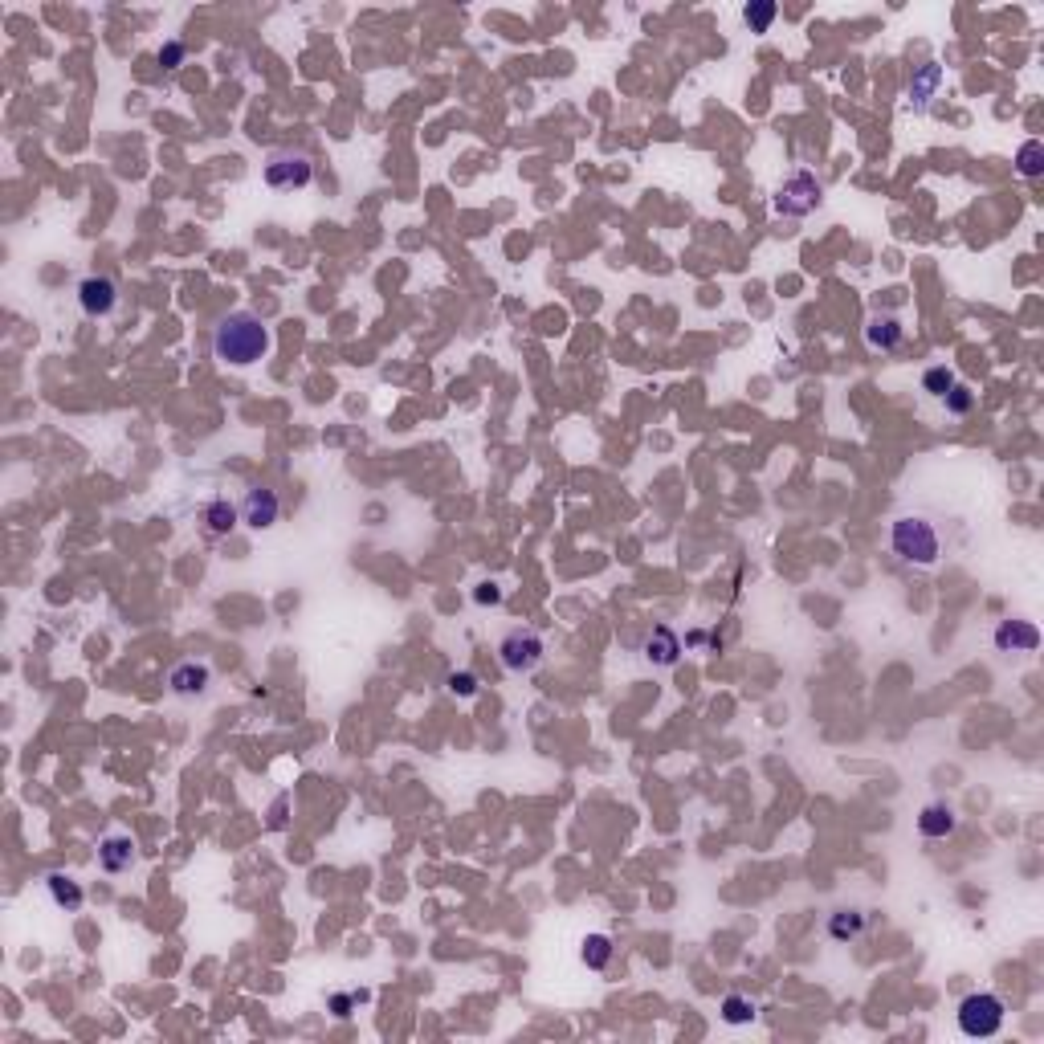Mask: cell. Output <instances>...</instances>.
Returning a JSON list of instances; mask_svg holds the SVG:
<instances>
[{
  "label": "cell",
  "instance_id": "26",
  "mask_svg": "<svg viewBox=\"0 0 1044 1044\" xmlns=\"http://www.w3.org/2000/svg\"><path fill=\"white\" fill-rule=\"evenodd\" d=\"M184 58H188V45H184L180 37H176V41H164V45H160V54H155V62H160L164 70H180Z\"/></svg>",
  "mask_w": 1044,
  "mask_h": 1044
},
{
  "label": "cell",
  "instance_id": "17",
  "mask_svg": "<svg viewBox=\"0 0 1044 1044\" xmlns=\"http://www.w3.org/2000/svg\"><path fill=\"white\" fill-rule=\"evenodd\" d=\"M906 339V327L894 315H877L865 323V347L869 351H898Z\"/></svg>",
  "mask_w": 1044,
  "mask_h": 1044
},
{
  "label": "cell",
  "instance_id": "21",
  "mask_svg": "<svg viewBox=\"0 0 1044 1044\" xmlns=\"http://www.w3.org/2000/svg\"><path fill=\"white\" fill-rule=\"evenodd\" d=\"M1016 172H1020L1024 180H1036V176L1044 172V143H1040V139H1028V143L1016 151Z\"/></svg>",
  "mask_w": 1044,
  "mask_h": 1044
},
{
  "label": "cell",
  "instance_id": "12",
  "mask_svg": "<svg viewBox=\"0 0 1044 1044\" xmlns=\"http://www.w3.org/2000/svg\"><path fill=\"white\" fill-rule=\"evenodd\" d=\"M943 82H947V74H943V66H938V62H926V66H918V70L910 74V82H906L910 107H914V111H926L930 102L938 98V90H943Z\"/></svg>",
  "mask_w": 1044,
  "mask_h": 1044
},
{
  "label": "cell",
  "instance_id": "8",
  "mask_svg": "<svg viewBox=\"0 0 1044 1044\" xmlns=\"http://www.w3.org/2000/svg\"><path fill=\"white\" fill-rule=\"evenodd\" d=\"M278 514H282V498H278L270 486L245 490V498H241V522H245L249 531H270L274 522H278Z\"/></svg>",
  "mask_w": 1044,
  "mask_h": 1044
},
{
  "label": "cell",
  "instance_id": "28",
  "mask_svg": "<svg viewBox=\"0 0 1044 1044\" xmlns=\"http://www.w3.org/2000/svg\"><path fill=\"white\" fill-rule=\"evenodd\" d=\"M474 604H482V608H494V604H502V588L498 584H478V592H474Z\"/></svg>",
  "mask_w": 1044,
  "mask_h": 1044
},
{
  "label": "cell",
  "instance_id": "13",
  "mask_svg": "<svg viewBox=\"0 0 1044 1044\" xmlns=\"http://www.w3.org/2000/svg\"><path fill=\"white\" fill-rule=\"evenodd\" d=\"M237 522H241V506H233L229 498H213L204 510H200V527H204V535L208 539H225V535H233L237 531Z\"/></svg>",
  "mask_w": 1044,
  "mask_h": 1044
},
{
  "label": "cell",
  "instance_id": "25",
  "mask_svg": "<svg viewBox=\"0 0 1044 1044\" xmlns=\"http://www.w3.org/2000/svg\"><path fill=\"white\" fill-rule=\"evenodd\" d=\"M943 404H947V412H951V416H967V412L975 408V392H971L967 384H955V388L943 396Z\"/></svg>",
  "mask_w": 1044,
  "mask_h": 1044
},
{
  "label": "cell",
  "instance_id": "9",
  "mask_svg": "<svg viewBox=\"0 0 1044 1044\" xmlns=\"http://www.w3.org/2000/svg\"><path fill=\"white\" fill-rule=\"evenodd\" d=\"M991 645L1000 653H1036L1040 649V629L1032 620H1000L996 633H991Z\"/></svg>",
  "mask_w": 1044,
  "mask_h": 1044
},
{
  "label": "cell",
  "instance_id": "30",
  "mask_svg": "<svg viewBox=\"0 0 1044 1044\" xmlns=\"http://www.w3.org/2000/svg\"><path fill=\"white\" fill-rule=\"evenodd\" d=\"M710 641H714V649H718V637H710L706 629H694V633H686L682 645H686V649H702V645H710Z\"/></svg>",
  "mask_w": 1044,
  "mask_h": 1044
},
{
  "label": "cell",
  "instance_id": "29",
  "mask_svg": "<svg viewBox=\"0 0 1044 1044\" xmlns=\"http://www.w3.org/2000/svg\"><path fill=\"white\" fill-rule=\"evenodd\" d=\"M286 808H290V796H278L274 808H270V828H274V832L286 828Z\"/></svg>",
  "mask_w": 1044,
  "mask_h": 1044
},
{
  "label": "cell",
  "instance_id": "15",
  "mask_svg": "<svg viewBox=\"0 0 1044 1044\" xmlns=\"http://www.w3.org/2000/svg\"><path fill=\"white\" fill-rule=\"evenodd\" d=\"M955 828H959V816H955V808L943 804V800H934V804H926V808L918 812V832H922L926 841H947Z\"/></svg>",
  "mask_w": 1044,
  "mask_h": 1044
},
{
  "label": "cell",
  "instance_id": "16",
  "mask_svg": "<svg viewBox=\"0 0 1044 1044\" xmlns=\"http://www.w3.org/2000/svg\"><path fill=\"white\" fill-rule=\"evenodd\" d=\"M98 865L107 873H127L135 865V841L115 832V837H102L98 841Z\"/></svg>",
  "mask_w": 1044,
  "mask_h": 1044
},
{
  "label": "cell",
  "instance_id": "23",
  "mask_svg": "<svg viewBox=\"0 0 1044 1044\" xmlns=\"http://www.w3.org/2000/svg\"><path fill=\"white\" fill-rule=\"evenodd\" d=\"M445 686H449V694H453V698H478V690H482V677H478L474 669H453V673L445 677Z\"/></svg>",
  "mask_w": 1044,
  "mask_h": 1044
},
{
  "label": "cell",
  "instance_id": "20",
  "mask_svg": "<svg viewBox=\"0 0 1044 1044\" xmlns=\"http://www.w3.org/2000/svg\"><path fill=\"white\" fill-rule=\"evenodd\" d=\"M722 1024H730V1028H747L755 1016H759V1008L743 996V991H730V996H722Z\"/></svg>",
  "mask_w": 1044,
  "mask_h": 1044
},
{
  "label": "cell",
  "instance_id": "4",
  "mask_svg": "<svg viewBox=\"0 0 1044 1044\" xmlns=\"http://www.w3.org/2000/svg\"><path fill=\"white\" fill-rule=\"evenodd\" d=\"M775 213L779 217H788V221H804V217H812L816 208L824 204V184L808 172V168H800V172H792L788 180H783L779 188H775Z\"/></svg>",
  "mask_w": 1044,
  "mask_h": 1044
},
{
  "label": "cell",
  "instance_id": "11",
  "mask_svg": "<svg viewBox=\"0 0 1044 1044\" xmlns=\"http://www.w3.org/2000/svg\"><path fill=\"white\" fill-rule=\"evenodd\" d=\"M208 686H213V665L208 661H180L168 673V690L176 698H200Z\"/></svg>",
  "mask_w": 1044,
  "mask_h": 1044
},
{
  "label": "cell",
  "instance_id": "5",
  "mask_svg": "<svg viewBox=\"0 0 1044 1044\" xmlns=\"http://www.w3.org/2000/svg\"><path fill=\"white\" fill-rule=\"evenodd\" d=\"M547 657V641L539 629H510L498 641V661L506 673H535Z\"/></svg>",
  "mask_w": 1044,
  "mask_h": 1044
},
{
  "label": "cell",
  "instance_id": "2",
  "mask_svg": "<svg viewBox=\"0 0 1044 1044\" xmlns=\"http://www.w3.org/2000/svg\"><path fill=\"white\" fill-rule=\"evenodd\" d=\"M890 547L910 567H934L938 555H943V539H938V531L930 527V518H922V514H906V518L894 522V527H890Z\"/></svg>",
  "mask_w": 1044,
  "mask_h": 1044
},
{
  "label": "cell",
  "instance_id": "18",
  "mask_svg": "<svg viewBox=\"0 0 1044 1044\" xmlns=\"http://www.w3.org/2000/svg\"><path fill=\"white\" fill-rule=\"evenodd\" d=\"M824 930H828L832 943H857L861 930H865V914L861 910H832Z\"/></svg>",
  "mask_w": 1044,
  "mask_h": 1044
},
{
  "label": "cell",
  "instance_id": "10",
  "mask_svg": "<svg viewBox=\"0 0 1044 1044\" xmlns=\"http://www.w3.org/2000/svg\"><path fill=\"white\" fill-rule=\"evenodd\" d=\"M641 653H645L649 665H657V669H673L677 661H682L686 645H682V637H677V633L669 629V624H657V629H649Z\"/></svg>",
  "mask_w": 1044,
  "mask_h": 1044
},
{
  "label": "cell",
  "instance_id": "7",
  "mask_svg": "<svg viewBox=\"0 0 1044 1044\" xmlns=\"http://www.w3.org/2000/svg\"><path fill=\"white\" fill-rule=\"evenodd\" d=\"M74 294H78V306L86 319H107L119 306V282L111 274H86Z\"/></svg>",
  "mask_w": 1044,
  "mask_h": 1044
},
{
  "label": "cell",
  "instance_id": "27",
  "mask_svg": "<svg viewBox=\"0 0 1044 1044\" xmlns=\"http://www.w3.org/2000/svg\"><path fill=\"white\" fill-rule=\"evenodd\" d=\"M359 1000H363V996H355V991H335V996H331V1012H335L339 1020H347Z\"/></svg>",
  "mask_w": 1044,
  "mask_h": 1044
},
{
  "label": "cell",
  "instance_id": "1",
  "mask_svg": "<svg viewBox=\"0 0 1044 1044\" xmlns=\"http://www.w3.org/2000/svg\"><path fill=\"white\" fill-rule=\"evenodd\" d=\"M270 343H274L270 327L261 323V315H253V310H233V315H225L213 331V355L221 363H229V368H249V363H257L270 351Z\"/></svg>",
  "mask_w": 1044,
  "mask_h": 1044
},
{
  "label": "cell",
  "instance_id": "6",
  "mask_svg": "<svg viewBox=\"0 0 1044 1044\" xmlns=\"http://www.w3.org/2000/svg\"><path fill=\"white\" fill-rule=\"evenodd\" d=\"M261 176H266V184L274 192H302V188H310V180H315V164H310L302 151H270Z\"/></svg>",
  "mask_w": 1044,
  "mask_h": 1044
},
{
  "label": "cell",
  "instance_id": "22",
  "mask_svg": "<svg viewBox=\"0 0 1044 1044\" xmlns=\"http://www.w3.org/2000/svg\"><path fill=\"white\" fill-rule=\"evenodd\" d=\"M775 17H779L775 0H751V5H743V21L751 33H767L775 25Z\"/></svg>",
  "mask_w": 1044,
  "mask_h": 1044
},
{
  "label": "cell",
  "instance_id": "24",
  "mask_svg": "<svg viewBox=\"0 0 1044 1044\" xmlns=\"http://www.w3.org/2000/svg\"><path fill=\"white\" fill-rule=\"evenodd\" d=\"M955 384H959V380H955V372H951V368H926V372H922V392H926V396H934V400H943V396H947Z\"/></svg>",
  "mask_w": 1044,
  "mask_h": 1044
},
{
  "label": "cell",
  "instance_id": "19",
  "mask_svg": "<svg viewBox=\"0 0 1044 1044\" xmlns=\"http://www.w3.org/2000/svg\"><path fill=\"white\" fill-rule=\"evenodd\" d=\"M612 955H616L612 934H584V943H580V963H584L588 971H604V967L612 963Z\"/></svg>",
  "mask_w": 1044,
  "mask_h": 1044
},
{
  "label": "cell",
  "instance_id": "14",
  "mask_svg": "<svg viewBox=\"0 0 1044 1044\" xmlns=\"http://www.w3.org/2000/svg\"><path fill=\"white\" fill-rule=\"evenodd\" d=\"M45 894H49V902H54L58 910H66V914H78L82 906H86V890L70 877V873H62V869H54V873H45Z\"/></svg>",
  "mask_w": 1044,
  "mask_h": 1044
},
{
  "label": "cell",
  "instance_id": "3",
  "mask_svg": "<svg viewBox=\"0 0 1044 1044\" xmlns=\"http://www.w3.org/2000/svg\"><path fill=\"white\" fill-rule=\"evenodd\" d=\"M1008 1020V1004L996 996V991H971L963 996L959 1012H955V1024L967 1040H991Z\"/></svg>",
  "mask_w": 1044,
  "mask_h": 1044
}]
</instances>
